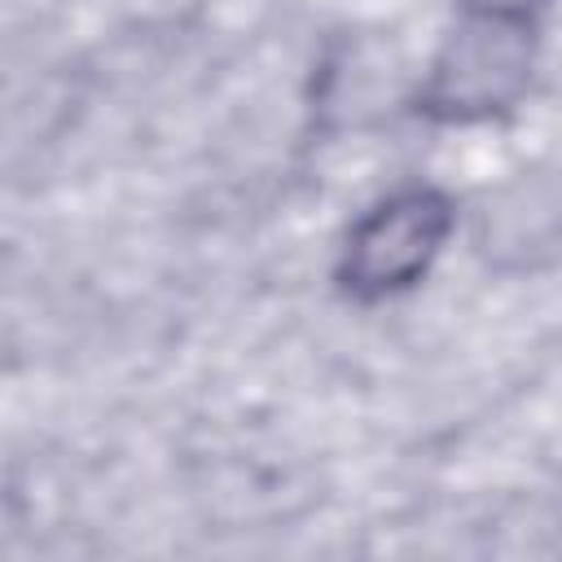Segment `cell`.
Masks as SVG:
<instances>
[{"label": "cell", "mask_w": 562, "mask_h": 562, "mask_svg": "<svg viewBox=\"0 0 562 562\" xmlns=\"http://www.w3.org/2000/svg\"><path fill=\"white\" fill-rule=\"evenodd\" d=\"M531 70H536L531 13L465 4V18L439 44L417 101L439 123L496 119L527 97Z\"/></svg>", "instance_id": "6da1fadb"}, {"label": "cell", "mask_w": 562, "mask_h": 562, "mask_svg": "<svg viewBox=\"0 0 562 562\" xmlns=\"http://www.w3.org/2000/svg\"><path fill=\"white\" fill-rule=\"evenodd\" d=\"M452 233V202L439 189L413 184L373 202L347 233L338 281L356 299H386L408 290Z\"/></svg>", "instance_id": "7a4b0ae2"}, {"label": "cell", "mask_w": 562, "mask_h": 562, "mask_svg": "<svg viewBox=\"0 0 562 562\" xmlns=\"http://www.w3.org/2000/svg\"><path fill=\"white\" fill-rule=\"evenodd\" d=\"M558 198L549 180H527L501 198V211H487V250H553Z\"/></svg>", "instance_id": "3957f363"}, {"label": "cell", "mask_w": 562, "mask_h": 562, "mask_svg": "<svg viewBox=\"0 0 562 562\" xmlns=\"http://www.w3.org/2000/svg\"><path fill=\"white\" fill-rule=\"evenodd\" d=\"M474 9H509V13H531L536 0H465Z\"/></svg>", "instance_id": "277c9868"}]
</instances>
